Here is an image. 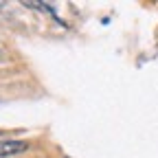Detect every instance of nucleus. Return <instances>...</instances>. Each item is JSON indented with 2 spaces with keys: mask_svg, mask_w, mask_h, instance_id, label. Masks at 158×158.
<instances>
[{
  "mask_svg": "<svg viewBox=\"0 0 158 158\" xmlns=\"http://www.w3.org/2000/svg\"><path fill=\"white\" fill-rule=\"evenodd\" d=\"M29 149L27 141H5L0 143V158H9V156H18Z\"/></svg>",
  "mask_w": 158,
  "mask_h": 158,
  "instance_id": "obj_1",
  "label": "nucleus"
}]
</instances>
